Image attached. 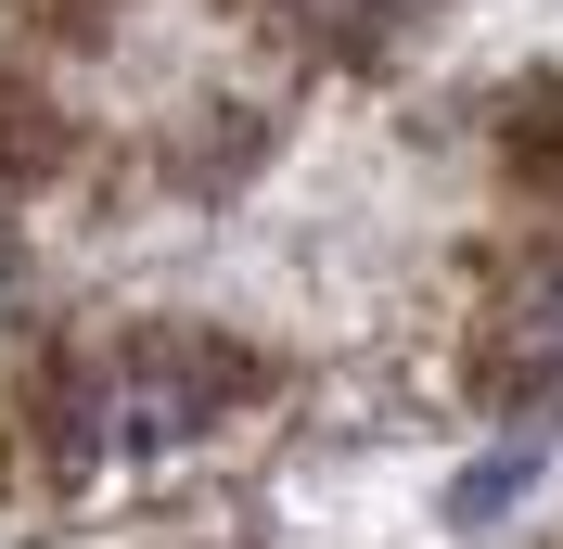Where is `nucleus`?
<instances>
[{
    "mask_svg": "<svg viewBox=\"0 0 563 549\" xmlns=\"http://www.w3.org/2000/svg\"><path fill=\"white\" fill-rule=\"evenodd\" d=\"M218 396H244V358L231 345H192V333H154V345H115L90 396H77V447H179L206 435Z\"/></svg>",
    "mask_w": 563,
    "mask_h": 549,
    "instance_id": "nucleus-1",
    "label": "nucleus"
},
{
    "mask_svg": "<svg viewBox=\"0 0 563 549\" xmlns=\"http://www.w3.org/2000/svg\"><path fill=\"white\" fill-rule=\"evenodd\" d=\"M551 383H563V269H538L487 320V396H551Z\"/></svg>",
    "mask_w": 563,
    "mask_h": 549,
    "instance_id": "nucleus-2",
    "label": "nucleus"
},
{
    "mask_svg": "<svg viewBox=\"0 0 563 549\" xmlns=\"http://www.w3.org/2000/svg\"><path fill=\"white\" fill-rule=\"evenodd\" d=\"M499 167L526 179L538 205H563V90H526V103L499 115Z\"/></svg>",
    "mask_w": 563,
    "mask_h": 549,
    "instance_id": "nucleus-3",
    "label": "nucleus"
},
{
    "mask_svg": "<svg viewBox=\"0 0 563 549\" xmlns=\"http://www.w3.org/2000/svg\"><path fill=\"white\" fill-rule=\"evenodd\" d=\"M52 167H65V115L0 77V179H52Z\"/></svg>",
    "mask_w": 563,
    "mask_h": 549,
    "instance_id": "nucleus-4",
    "label": "nucleus"
},
{
    "mask_svg": "<svg viewBox=\"0 0 563 549\" xmlns=\"http://www.w3.org/2000/svg\"><path fill=\"white\" fill-rule=\"evenodd\" d=\"M282 26H320V38H372V26H410L422 0H269Z\"/></svg>",
    "mask_w": 563,
    "mask_h": 549,
    "instance_id": "nucleus-5",
    "label": "nucleus"
},
{
    "mask_svg": "<svg viewBox=\"0 0 563 549\" xmlns=\"http://www.w3.org/2000/svg\"><path fill=\"white\" fill-rule=\"evenodd\" d=\"M13 13H38V26H103V0H13Z\"/></svg>",
    "mask_w": 563,
    "mask_h": 549,
    "instance_id": "nucleus-6",
    "label": "nucleus"
},
{
    "mask_svg": "<svg viewBox=\"0 0 563 549\" xmlns=\"http://www.w3.org/2000/svg\"><path fill=\"white\" fill-rule=\"evenodd\" d=\"M0 307H13V256H0Z\"/></svg>",
    "mask_w": 563,
    "mask_h": 549,
    "instance_id": "nucleus-7",
    "label": "nucleus"
}]
</instances>
